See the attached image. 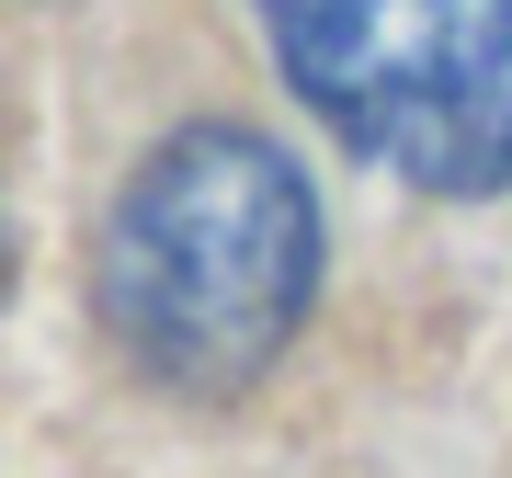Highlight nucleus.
Returning a JSON list of instances; mask_svg holds the SVG:
<instances>
[{
	"label": "nucleus",
	"instance_id": "1",
	"mask_svg": "<svg viewBox=\"0 0 512 478\" xmlns=\"http://www.w3.org/2000/svg\"><path fill=\"white\" fill-rule=\"evenodd\" d=\"M319 296V194L262 126H183L103 228V331L171 399H239Z\"/></svg>",
	"mask_w": 512,
	"mask_h": 478
},
{
	"label": "nucleus",
	"instance_id": "2",
	"mask_svg": "<svg viewBox=\"0 0 512 478\" xmlns=\"http://www.w3.org/2000/svg\"><path fill=\"white\" fill-rule=\"evenodd\" d=\"M296 103L421 194L512 183V0H262Z\"/></svg>",
	"mask_w": 512,
	"mask_h": 478
}]
</instances>
